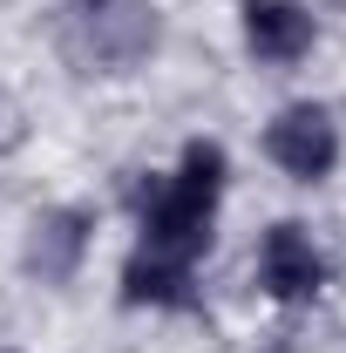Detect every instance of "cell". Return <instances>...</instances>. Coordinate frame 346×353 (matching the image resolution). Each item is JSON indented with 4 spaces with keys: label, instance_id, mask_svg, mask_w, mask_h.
Returning <instances> with one entry per match:
<instances>
[{
    "label": "cell",
    "instance_id": "277c9868",
    "mask_svg": "<svg viewBox=\"0 0 346 353\" xmlns=\"http://www.w3.org/2000/svg\"><path fill=\"white\" fill-rule=\"evenodd\" d=\"M258 279H265L272 299H312V292L326 285V265L305 245L299 224H272V231H265V252H258Z\"/></svg>",
    "mask_w": 346,
    "mask_h": 353
},
{
    "label": "cell",
    "instance_id": "3957f363",
    "mask_svg": "<svg viewBox=\"0 0 346 353\" xmlns=\"http://www.w3.org/2000/svg\"><path fill=\"white\" fill-rule=\"evenodd\" d=\"M265 150H272V163L292 176H326L333 170V157H340V136H333V123H326V109H312V102H299V109H285L272 130H265Z\"/></svg>",
    "mask_w": 346,
    "mask_h": 353
},
{
    "label": "cell",
    "instance_id": "52a82bcc",
    "mask_svg": "<svg viewBox=\"0 0 346 353\" xmlns=\"http://www.w3.org/2000/svg\"><path fill=\"white\" fill-rule=\"evenodd\" d=\"M123 299H130V306H190V265L136 252L130 272H123Z\"/></svg>",
    "mask_w": 346,
    "mask_h": 353
},
{
    "label": "cell",
    "instance_id": "5b68a950",
    "mask_svg": "<svg viewBox=\"0 0 346 353\" xmlns=\"http://www.w3.org/2000/svg\"><path fill=\"white\" fill-rule=\"evenodd\" d=\"M245 41L258 61H299L312 48V14L299 0H245Z\"/></svg>",
    "mask_w": 346,
    "mask_h": 353
},
{
    "label": "cell",
    "instance_id": "8992f818",
    "mask_svg": "<svg viewBox=\"0 0 346 353\" xmlns=\"http://www.w3.org/2000/svg\"><path fill=\"white\" fill-rule=\"evenodd\" d=\"M88 245V218L82 211H41L34 231H28V272H41L48 285H61L75 265H82Z\"/></svg>",
    "mask_w": 346,
    "mask_h": 353
},
{
    "label": "cell",
    "instance_id": "ba28073f",
    "mask_svg": "<svg viewBox=\"0 0 346 353\" xmlns=\"http://www.w3.org/2000/svg\"><path fill=\"white\" fill-rule=\"evenodd\" d=\"M68 7H82V0H68Z\"/></svg>",
    "mask_w": 346,
    "mask_h": 353
},
{
    "label": "cell",
    "instance_id": "6da1fadb",
    "mask_svg": "<svg viewBox=\"0 0 346 353\" xmlns=\"http://www.w3.org/2000/svg\"><path fill=\"white\" fill-rule=\"evenodd\" d=\"M217 190H224V150L217 143H190L183 150V170L156 190H143V252L150 259L190 265L211 238V211Z\"/></svg>",
    "mask_w": 346,
    "mask_h": 353
},
{
    "label": "cell",
    "instance_id": "7a4b0ae2",
    "mask_svg": "<svg viewBox=\"0 0 346 353\" xmlns=\"http://www.w3.org/2000/svg\"><path fill=\"white\" fill-rule=\"evenodd\" d=\"M75 21H82V48L109 68H130L156 48V7L150 0H82Z\"/></svg>",
    "mask_w": 346,
    "mask_h": 353
}]
</instances>
